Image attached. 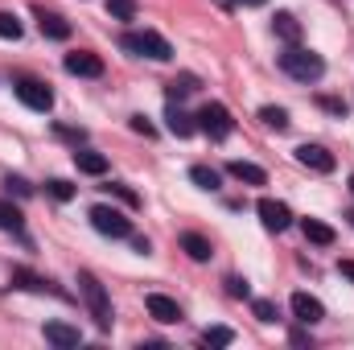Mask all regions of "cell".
I'll return each instance as SVG.
<instances>
[{"label": "cell", "instance_id": "1", "mask_svg": "<svg viewBox=\"0 0 354 350\" xmlns=\"http://www.w3.org/2000/svg\"><path fill=\"white\" fill-rule=\"evenodd\" d=\"M280 71H284L288 79H297V83H317V79L326 75V62H322V54H313V50H305V46H288V50L280 54Z\"/></svg>", "mask_w": 354, "mask_h": 350}, {"label": "cell", "instance_id": "2", "mask_svg": "<svg viewBox=\"0 0 354 350\" xmlns=\"http://www.w3.org/2000/svg\"><path fill=\"white\" fill-rule=\"evenodd\" d=\"M79 293H83V301H87L91 317H95V326L99 330H111V301H107V288L91 276V272H79Z\"/></svg>", "mask_w": 354, "mask_h": 350}, {"label": "cell", "instance_id": "3", "mask_svg": "<svg viewBox=\"0 0 354 350\" xmlns=\"http://www.w3.org/2000/svg\"><path fill=\"white\" fill-rule=\"evenodd\" d=\"M128 54H136V58H153V62H169L174 58V46L157 33V29H145V33H128L124 42H120Z\"/></svg>", "mask_w": 354, "mask_h": 350}, {"label": "cell", "instance_id": "4", "mask_svg": "<svg viewBox=\"0 0 354 350\" xmlns=\"http://www.w3.org/2000/svg\"><path fill=\"white\" fill-rule=\"evenodd\" d=\"M194 124H198L210 140H227V136L235 132V120H231V111H227L223 103H206V107L194 116Z\"/></svg>", "mask_w": 354, "mask_h": 350}, {"label": "cell", "instance_id": "5", "mask_svg": "<svg viewBox=\"0 0 354 350\" xmlns=\"http://www.w3.org/2000/svg\"><path fill=\"white\" fill-rule=\"evenodd\" d=\"M91 227H95L99 235H107V239H128V235H132L128 214L115 210V206H91Z\"/></svg>", "mask_w": 354, "mask_h": 350}, {"label": "cell", "instance_id": "6", "mask_svg": "<svg viewBox=\"0 0 354 350\" xmlns=\"http://www.w3.org/2000/svg\"><path fill=\"white\" fill-rule=\"evenodd\" d=\"M17 99L25 107H33V111H50L54 107V91L41 79H17Z\"/></svg>", "mask_w": 354, "mask_h": 350}, {"label": "cell", "instance_id": "7", "mask_svg": "<svg viewBox=\"0 0 354 350\" xmlns=\"http://www.w3.org/2000/svg\"><path fill=\"white\" fill-rule=\"evenodd\" d=\"M256 210H260V223H264L268 231H276V235L292 227V210H288L284 202H276V198H260Z\"/></svg>", "mask_w": 354, "mask_h": 350}, {"label": "cell", "instance_id": "8", "mask_svg": "<svg viewBox=\"0 0 354 350\" xmlns=\"http://www.w3.org/2000/svg\"><path fill=\"white\" fill-rule=\"evenodd\" d=\"M297 161L305 165V169H313V174H334V153L330 149H322V145H301L297 149Z\"/></svg>", "mask_w": 354, "mask_h": 350}, {"label": "cell", "instance_id": "9", "mask_svg": "<svg viewBox=\"0 0 354 350\" xmlns=\"http://www.w3.org/2000/svg\"><path fill=\"white\" fill-rule=\"evenodd\" d=\"M292 317H297L301 326H317V322L326 317V305H322L317 297H309V293H292Z\"/></svg>", "mask_w": 354, "mask_h": 350}, {"label": "cell", "instance_id": "10", "mask_svg": "<svg viewBox=\"0 0 354 350\" xmlns=\"http://www.w3.org/2000/svg\"><path fill=\"white\" fill-rule=\"evenodd\" d=\"M145 305H149V313H153L161 326L181 322V305H177L174 297H165V293H149V297H145Z\"/></svg>", "mask_w": 354, "mask_h": 350}, {"label": "cell", "instance_id": "11", "mask_svg": "<svg viewBox=\"0 0 354 350\" xmlns=\"http://www.w3.org/2000/svg\"><path fill=\"white\" fill-rule=\"evenodd\" d=\"M66 75H79V79H103V58L95 54H66Z\"/></svg>", "mask_w": 354, "mask_h": 350}, {"label": "cell", "instance_id": "12", "mask_svg": "<svg viewBox=\"0 0 354 350\" xmlns=\"http://www.w3.org/2000/svg\"><path fill=\"white\" fill-rule=\"evenodd\" d=\"M41 334H46V342H50V347H58V350H71V347H79V342H83V334H79L75 326H66V322H46V330H41Z\"/></svg>", "mask_w": 354, "mask_h": 350}, {"label": "cell", "instance_id": "13", "mask_svg": "<svg viewBox=\"0 0 354 350\" xmlns=\"http://www.w3.org/2000/svg\"><path fill=\"white\" fill-rule=\"evenodd\" d=\"M12 288H25V293H54V297H62L46 276H37V272H29V268H12Z\"/></svg>", "mask_w": 354, "mask_h": 350}, {"label": "cell", "instance_id": "14", "mask_svg": "<svg viewBox=\"0 0 354 350\" xmlns=\"http://www.w3.org/2000/svg\"><path fill=\"white\" fill-rule=\"evenodd\" d=\"M165 128L174 132L177 140H185V136H194V132H198V124H194V116H185V111H181L177 103H169V107H165Z\"/></svg>", "mask_w": 354, "mask_h": 350}, {"label": "cell", "instance_id": "15", "mask_svg": "<svg viewBox=\"0 0 354 350\" xmlns=\"http://www.w3.org/2000/svg\"><path fill=\"white\" fill-rule=\"evenodd\" d=\"M37 25H41V33H46V37H54V42H66V37H71V21H66V17H58V12L37 8Z\"/></svg>", "mask_w": 354, "mask_h": 350}, {"label": "cell", "instance_id": "16", "mask_svg": "<svg viewBox=\"0 0 354 350\" xmlns=\"http://www.w3.org/2000/svg\"><path fill=\"white\" fill-rule=\"evenodd\" d=\"M181 252H185L194 264H206L210 256H214V252H210V239L198 235V231H185V235H181Z\"/></svg>", "mask_w": 354, "mask_h": 350}, {"label": "cell", "instance_id": "17", "mask_svg": "<svg viewBox=\"0 0 354 350\" xmlns=\"http://www.w3.org/2000/svg\"><path fill=\"white\" fill-rule=\"evenodd\" d=\"M227 174L235 177V181H248V185H268V174L256 165V161H231Z\"/></svg>", "mask_w": 354, "mask_h": 350}, {"label": "cell", "instance_id": "18", "mask_svg": "<svg viewBox=\"0 0 354 350\" xmlns=\"http://www.w3.org/2000/svg\"><path fill=\"white\" fill-rule=\"evenodd\" d=\"M75 165H79V174H91V177L107 174V157L103 153H91V149H75Z\"/></svg>", "mask_w": 354, "mask_h": 350}, {"label": "cell", "instance_id": "19", "mask_svg": "<svg viewBox=\"0 0 354 350\" xmlns=\"http://www.w3.org/2000/svg\"><path fill=\"white\" fill-rule=\"evenodd\" d=\"M272 33H276L280 42H288V46H297V42H301V25H297V17H292V12H276Z\"/></svg>", "mask_w": 354, "mask_h": 350}, {"label": "cell", "instance_id": "20", "mask_svg": "<svg viewBox=\"0 0 354 350\" xmlns=\"http://www.w3.org/2000/svg\"><path fill=\"white\" fill-rule=\"evenodd\" d=\"M301 231H305V239H309V243H317V248H330V243L338 239V235H334V227H326L322 219H305V223H301Z\"/></svg>", "mask_w": 354, "mask_h": 350}, {"label": "cell", "instance_id": "21", "mask_svg": "<svg viewBox=\"0 0 354 350\" xmlns=\"http://www.w3.org/2000/svg\"><path fill=\"white\" fill-rule=\"evenodd\" d=\"M25 227V214H21V206H12L8 198H0V231H21Z\"/></svg>", "mask_w": 354, "mask_h": 350}, {"label": "cell", "instance_id": "22", "mask_svg": "<svg viewBox=\"0 0 354 350\" xmlns=\"http://www.w3.org/2000/svg\"><path fill=\"white\" fill-rule=\"evenodd\" d=\"M260 120H264V128H272V132H288V111L284 107H260Z\"/></svg>", "mask_w": 354, "mask_h": 350}, {"label": "cell", "instance_id": "23", "mask_svg": "<svg viewBox=\"0 0 354 350\" xmlns=\"http://www.w3.org/2000/svg\"><path fill=\"white\" fill-rule=\"evenodd\" d=\"M165 91H169V103H177V99H185V95L198 91V75H181V79H174Z\"/></svg>", "mask_w": 354, "mask_h": 350}, {"label": "cell", "instance_id": "24", "mask_svg": "<svg viewBox=\"0 0 354 350\" xmlns=\"http://www.w3.org/2000/svg\"><path fill=\"white\" fill-rule=\"evenodd\" d=\"M202 342H206V347H231V342H235V330H231V326H210V330L202 334Z\"/></svg>", "mask_w": 354, "mask_h": 350}, {"label": "cell", "instance_id": "25", "mask_svg": "<svg viewBox=\"0 0 354 350\" xmlns=\"http://www.w3.org/2000/svg\"><path fill=\"white\" fill-rule=\"evenodd\" d=\"M189 181H194L198 190H218V174H214L210 165H194V169H189Z\"/></svg>", "mask_w": 354, "mask_h": 350}, {"label": "cell", "instance_id": "26", "mask_svg": "<svg viewBox=\"0 0 354 350\" xmlns=\"http://www.w3.org/2000/svg\"><path fill=\"white\" fill-rule=\"evenodd\" d=\"M46 194H50L54 202H71V198H75V185L62 181V177H50V181H46Z\"/></svg>", "mask_w": 354, "mask_h": 350}, {"label": "cell", "instance_id": "27", "mask_svg": "<svg viewBox=\"0 0 354 350\" xmlns=\"http://www.w3.org/2000/svg\"><path fill=\"white\" fill-rule=\"evenodd\" d=\"M107 17H115V21H136V0H107Z\"/></svg>", "mask_w": 354, "mask_h": 350}, {"label": "cell", "instance_id": "28", "mask_svg": "<svg viewBox=\"0 0 354 350\" xmlns=\"http://www.w3.org/2000/svg\"><path fill=\"white\" fill-rule=\"evenodd\" d=\"M0 37H4V42H17V37H21V21H17L12 12H0Z\"/></svg>", "mask_w": 354, "mask_h": 350}, {"label": "cell", "instance_id": "29", "mask_svg": "<svg viewBox=\"0 0 354 350\" xmlns=\"http://www.w3.org/2000/svg\"><path fill=\"white\" fill-rule=\"evenodd\" d=\"M227 293L239 297V301H248V297H252V284H248L243 276H227Z\"/></svg>", "mask_w": 354, "mask_h": 350}, {"label": "cell", "instance_id": "30", "mask_svg": "<svg viewBox=\"0 0 354 350\" xmlns=\"http://www.w3.org/2000/svg\"><path fill=\"white\" fill-rule=\"evenodd\" d=\"M4 190H8V194H17V198H29V194H33V185H29V181H25V177H4Z\"/></svg>", "mask_w": 354, "mask_h": 350}, {"label": "cell", "instance_id": "31", "mask_svg": "<svg viewBox=\"0 0 354 350\" xmlns=\"http://www.w3.org/2000/svg\"><path fill=\"white\" fill-rule=\"evenodd\" d=\"M252 313H256V317H260V322H268V326H272V322H276V317H280V313H276V305H272V301H252Z\"/></svg>", "mask_w": 354, "mask_h": 350}, {"label": "cell", "instance_id": "32", "mask_svg": "<svg viewBox=\"0 0 354 350\" xmlns=\"http://www.w3.org/2000/svg\"><path fill=\"white\" fill-rule=\"evenodd\" d=\"M103 190H107V194H115V198H120V202H128V206H140V198H136L128 185H120V181H111V185H103Z\"/></svg>", "mask_w": 354, "mask_h": 350}, {"label": "cell", "instance_id": "33", "mask_svg": "<svg viewBox=\"0 0 354 350\" xmlns=\"http://www.w3.org/2000/svg\"><path fill=\"white\" fill-rule=\"evenodd\" d=\"M54 132H58V136H62V140H75V149H79V145H83V128H66V124H58V128H54Z\"/></svg>", "mask_w": 354, "mask_h": 350}, {"label": "cell", "instance_id": "34", "mask_svg": "<svg viewBox=\"0 0 354 350\" xmlns=\"http://www.w3.org/2000/svg\"><path fill=\"white\" fill-rule=\"evenodd\" d=\"M132 132H140V136H157V128H153L145 116H132Z\"/></svg>", "mask_w": 354, "mask_h": 350}, {"label": "cell", "instance_id": "35", "mask_svg": "<svg viewBox=\"0 0 354 350\" xmlns=\"http://www.w3.org/2000/svg\"><path fill=\"white\" fill-rule=\"evenodd\" d=\"M322 107H326L330 116H346V103H342V99H322Z\"/></svg>", "mask_w": 354, "mask_h": 350}, {"label": "cell", "instance_id": "36", "mask_svg": "<svg viewBox=\"0 0 354 350\" xmlns=\"http://www.w3.org/2000/svg\"><path fill=\"white\" fill-rule=\"evenodd\" d=\"M132 248H136L140 256H149V252H153V243H149V239H132Z\"/></svg>", "mask_w": 354, "mask_h": 350}, {"label": "cell", "instance_id": "37", "mask_svg": "<svg viewBox=\"0 0 354 350\" xmlns=\"http://www.w3.org/2000/svg\"><path fill=\"white\" fill-rule=\"evenodd\" d=\"M338 272H342L346 280H354V260H342V264H338Z\"/></svg>", "mask_w": 354, "mask_h": 350}, {"label": "cell", "instance_id": "38", "mask_svg": "<svg viewBox=\"0 0 354 350\" xmlns=\"http://www.w3.org/2000/svg\"><path fill=\"white\" fill-rule=\"evenodd\" d=\"M243 4H268V0H243Z\"/></svg>", "mask_w": 354, "mask_h": 350}, {"label": "cell", "instance_id": "39", "mask_svg": "<svg viewBox=\"0 0 354 350\" xmlns=\"http://www.w3.org/2000/svg\"><path fill=\"white\" fill-rule=\"evenodd\" d=\"M351 194H354V177H351Z\"/></svg>", "mask_w": 354, "mask_h": 350}, {"label": "cell", "instance_id": "40", "mask_svg": "<svg viewBox=\"0 0 354 350\" xmlns=\"http://www.w3.org/2000/svg\"><path fill=\"white\" fill-rule=\"evenodd\" d=\"M223 4H235V0H223Z\"/></svg>", "mask_w": 354, "mask_h": 350}, {"label": "cell", "instance_id": "41", "mask_svg": "<svg viewBox=\"0 0 354 350\" xmlns=\"http://www.w3.org/2000/svg\"><path fill=\"white\" fill-rule=\"evenodd\" d=\"M351 223H354V210H351Z\"/></svg>", "mask_w": 354, "mask_h": 350}]
</instances>
